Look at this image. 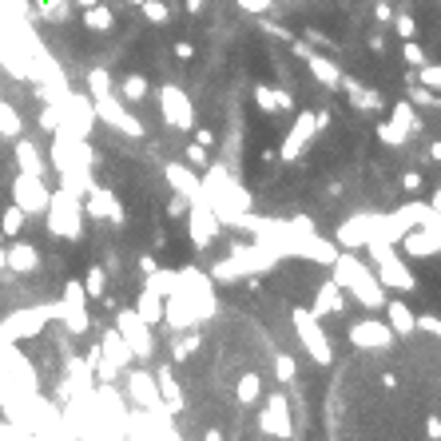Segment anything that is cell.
Segmentation results:
<instances>
[{"instance_id": "obj_1", "label": "cell", "mask_w": 441, "mask_h": 441, "mask_svg": "<svg viewBox=\"0 0 441 441\" xmlns=\"http://www.w3.org/2000/svg\"><path fill=\"white\" fill-rule=\"evenodd\" d=\"M418 80L425 84L430 91H437V88H441V68H437V64H433V68H421V76H418Z\"/></svg>"}, {"instance_id": "obj_2", "label": "cell", "mask_w": 441, "mask_h": 441, "mask_svg": "<svg viewBox=\"0 0 441 441\" xmlns=\"http://www.w3.org/2000/svg\"><path fill=\"white\" fill-rule=\"evenodd\" d=\"M433 211L441 215V187H437V195H433Z\"/></svg>"}]
</instances>
